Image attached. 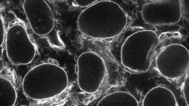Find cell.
I'll use <instances>...</instances> for the list:
<instances>
[{
    "label": "cell",
    "mask_w": 189,
    "mask_h": 106,
    "mask_svg": "<svg viewBox=\"0 0 189 106\" xmlns=\"http://www.w3.org/2000/svg\"><path fill=\"white\" fill-rule=\"evenodd\" d=\"M125 12L115 2L102 0L84 10L77 20L82 34L95 39L112 38L119 35L127 24Z\"/></svg>",
    "instance_id": "obj_1"
},
{
    "label": "cell",
    "mask_w": 189,
    "mask_h": 106,
    "mask_svg": "<svg viewBox=\"0 0 189 106\" xmlns=\"http://www.w3.org/2000/svg\"><path fill=\"white\" fill-rule=\"evenodd\" d=\"M78 84L80 89L88 93H94L100 89L107 69L103 59L97 54L85 52L77 61Z\"/></svg>",
    "instance_id": "obj_2"
},
{
    "label": "cell",
    "mask_w": 189,
    "mask_h": 106,
    "mask_svg": "<svg viewBox=\"0 0 189 106\" xmlns=\"http://www.w3.org/2000/svg\"><path fill=\"white\" fill-rule=\"evenodd\" d=\"M142 31L135 33L128 37L121 49L122 64L130 70L136 72H144L150 67L154 48V44L150 46L141 38Z\"/></svg>",
    "instance_id": "obj_3"
},
{
    "label": "cell",
    "mask_w": 189,
    "mask_h": 106,
    "mask_svg": "<svg viewBox=\"0 0 189 106\" xmlns=\"http://www.w3.org/2000/svg\"><path fill=\"white\" fill-rule=\"evenodd\" d=\"M6 42L7 55L12 64H27L34 58L36 48L22 25L14 24L8 29Z\"/></svg>",
    "instance_id": "obj_4"
},
{
    "label": "cell",
    "mask_w": 189,
    "mask_h": 106,
    "mask_svg": "<svg viewBox=\"0 0 189 106\" xmlns=\"http://www.w3.org/2000/svg\"><path fill=\"white\" fill-rule=\"evenodd\" d=\"M23 9L30 27L36 34L45 36L53 29L55 19L48 3L43 0H25Z\"/></svg>",
    "instance_id": "obj_5"
},
{
    "label": "cell",
    "mask_w": 189,
    "mask_h": 106,
    "mask_svg": "<svg viewBox=\"0 0 189 106\" xmlns=\"http://www.w3.org/2000/svg\"><path fill=\"white\" fill-rule=\"evenodd\" d=\"M143 106H177L178 104L173 93L162 86L153 88L146 94Z\"/></svg>",
    "instance_id": "obj_6"
},
{
    "label": "cell",
    "mask_w": 189,
    "mask_h": 106,
    "mask_svg": "<svg viewBox=\"0 0 189 106\" xmlns=\"http://www.w3.org/2000/svg\"><path fill=\"white\" fill-rule=\"evenodd\" d=\"M97 106H139L135 97L128 92L119 91L106 95L98 102Z\"/></svg>",
    "instance_id": "obj_7"
},
{
    "label": "cell",
    "mask_w": 189,
    "mask_h": 106,
    "mask_svg": "<svg viewBox=\"0 0 189 106\" xmlns=\"http://www.w3.org/2000/svg\"><path fill=\"white\" fill-rule=\"evenodd\" d=\"M183 92L185 102L189 106V77L188 74L185 78L183 87Z\"/></svg>",
    "instance_id": "obj_8"
},
{
    "label": "cell",
    "mask_w": 189,
    "mask_h": 106,
    "mask_svg": "<svg viewBox=\"0 0 189 106\" xmlns=\"http://www.w3.org/2000/svg\"><path fill=\"white\" fill-rule=\"evenodd\" d=\"M76 4L79 6L84 7L89 6L94 3L96 0H74Z\"/></svg>",
    "instance_id": "obj_9"
},
{
    "label": "cell",
    "mask_w": 189,
    "mask_h": 106,
    "mask_svg": "<svg viewBox=\"0 0 189 106\" xmlns=\"http://www.w3.org/2000/svg\"><path fill=\"white\" fill-rule=\"evenodd\" d=\"M0 47H1L2 46V45L4 43V40L5 36V30L3 21L1 16L0 18Z\"/></svg>",
    "instance_id": "obj_10"
}]
</instances>
